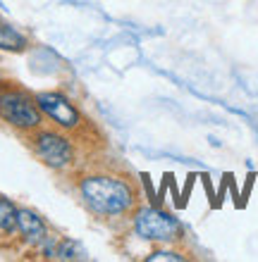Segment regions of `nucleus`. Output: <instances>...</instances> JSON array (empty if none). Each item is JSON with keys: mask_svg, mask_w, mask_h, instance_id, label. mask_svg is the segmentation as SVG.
<instances>
[{"mask_svg": "<svg viewBox=\"0 0 258 262\" xmlns=\"http://www.w3.org/2000/svg\"><path fill=\"white\" fill-rule=\"evenodd\" d=\"M79 195L98 217H120L132 210L134 188L129 181L112 174H89L79 181Z\"/></svg>", "mask_w": 258, "mask_h": 262, "instance_id": "f257e3e1", "label": "nucleus"}, {"mask_svg": "<svg viewBox=\"0 0 258 262\" xmlns=\"http://www.w3.org/2000/svg\"><path fill=\"white\" fill-rule=\"evenodd\" d=\"M134 234L144 241L170 243L180 238L182 224L172 212H165L158 205H146L134 214Z\"/></svg>", "mask_w": 258, "mask_h": 262, "instance_id": "f03ea898", "label": "nucleus"}, {"mask_svg": "<svg viewBox=\"0 0 258 262\" xmlns=\"http://www.w3.org/2000/svg\"><path fill=\"white\" fill-rule=\"evenodd\" d=\"M0 117L7 124H12L14 129L31 131L36 126H41L43 112L36 105V98H29L24 91L7 89L0 91Z\"/></svg>", "mask_w": 258, "mask_h": 262, "instance_id": "7ed1b4c3", "label": "nucleus"}, {"mask_svg": "<svg viewBox=\"0 0 258 262\" xmlns=\"http://www.w3.org/2000/svg\"><path fill=\"white\" fill-rule=\"evenodd\" d=\"M31 145H34L36 155L43 160V165L53 167V169H63L74 160L72 141L57 131H38L36 136H31Z\"/></svg>", "mask_w": 258, "mask_h": 262, "instance_id": "20e7f679", "label": "nucleus"}, {"mask_svg": "<svg viewBox=\"0 0 258 262\" xmlns=\"http://www.w3.org/2000/svg\"><path fill=\"white\" fill-rule=\"evenodd\" d=\"M36 105L60 129L72 131V129H79V124H82V115H79L77 105L72 103L67 96L57 93V91H43V93H38L36 96Z\"/></svg>", "mask_w": 258, "mask_h": 262, "instance_id": "39448f33", "label": "nucleus"}, {"mask_svg": "<svg viewBox=\"0 0 258 262\" xmlns=\"http://www.w3.org/2000/svg\"><path fill=\"white\" fill-rule=\"evenodd\" d=\"M17 231H19L22 238H24L29 246H34V248H38V246L48 238L46 222H43L34 210H29V207H19V212H17Z\"/></svg>", "mask_w": 258, "mask_h": 262, "instance_id": "423d86ee", "label": "nucleus"}, {"mask_svg": "<svg viewBox=\"0 0 258 262\" xmlns=\"http://www.w3.org/2000/svg\"><path fill=\"white\" fill-rule=\"evenodd\" d=\"M27 48V36L19 34L14 27L0 21V50H10V53H22Z\"/></svg>", "mask_w": 258, "mask_h": 262, "instance_id": "0eeeda50", "label": "nucleus"}, {"mask_svg": "<svg viewBox=\"0 0 258 262\" xmlns=\"http://www.w3.org/2000/svg\"><path fill=\"white\" fill-rule=\"evenodd\" d=\"M17 212L19 207H14L12 200L0 198V234H14L17 229Z\"/></svg>", "mask_w": 258, "mask_h": 262, "instance_id": "6e6552de", "label": "nucleus"}, {"mask_svg": "<svg viewBox=\"0 0 258 262\" xmlns=\"http://www.w3.org/2000/svg\"><path fill=\"white\" fill-rule=\"evenodd\" d=\"M86 253L84 248L79 246V241H72V238H65V241L57 243L55 248V257L57 260H82Z\"/></svg>", "mask_w": 258, "mask_h": 262, "instance_id": "1a4fd4ad", "label": "nucleus"}, {"mask_svg": "<svg viewBox=\"0 0 258 262\" xmlns=\"http://www.w3.org/2000/svg\"><path fill=\"white\" fill-rule=\"evenodd\" d=\"M148 262H161V260H170V262H182L184 257L180 255V253H174V250H155V253H151V255L146 257Z\"/></svg>", "mask_w": 258, "mask_h": 262, "instance_id": "9d476101", "label": "nucleus"}]
</instances>
